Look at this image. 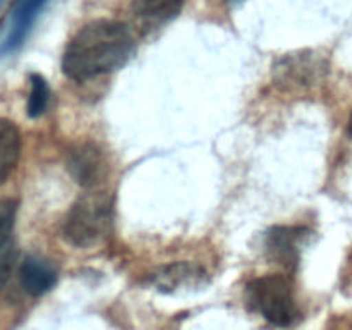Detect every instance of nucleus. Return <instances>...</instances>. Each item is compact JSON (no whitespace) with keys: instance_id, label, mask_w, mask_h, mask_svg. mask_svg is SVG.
<instances>
[{"instance_id":"obj_1","label":"nucleus","mask_w":352,"mask_h":330,"mask_svg":"<svg viewBox=\"0 0 352 330\" xmlns=\"http://www.w3.org/2000/svg\"><path fill=\"white\" fill-rule=\"evenodd\" d=\"M133 50V34L126 24L112 19L91 21L65 47L62 71L74 81H88L122 67Z\"/></svg>"},{"instance_id":"obj_2","label":"nucleus","mask_w":352,"mask_h":330,"mask_svg":"<svg viewBox=\"0 0 352 330\" xmlns=\"http://www.w3.org/2000/svg\"><path fill=\"white\" fill-rule=\"evenodd\" d=\"M112 223V198L107 192H86L69 210L64 237L76 248H91L107 237Z\"/></svg>"},{"instance_id":"obj_3","label":"nucleus","mask_w":352,"mask_h":330,"mask_svg":"<svg viewBox=\"0 0 352 330\" xmlns=\"http://www.w3.org/2000/svg\"><path fill=\"white\" fill-rule=\"evenodd\" d=\"M248 301L265 320L277 327H291L299 311L291 284L282 275H263L253 278L246 287Z\"/></svg>"},{"instance_id":"obj_4","label":"nucleus","mask_w":352,"mask_h":330,"mask_svg":"<svg viewBox=\"0 0 352 330\" xmlns=\"http://www.w3.org/2000/svg\"><path fill=\"white\" fill-rule=\"evenodd\" d=\"M47 2L48 0H14L2 28L0 55L12 54L24 43Z\"/></svg>"},{"instance_id":"obj_5","label":"nucleus","mask_w":352,"mask_h":330,"mask_svg":"<svg viewBox=\"0 0 352 330\" xmlns=\"http://www.w3.org/2000/svg\"><path fill=\"white\" fill-rule=\"evenodd\" d=\"M67 168L81 188L91 189L105 177L107 162L95 143H79L69 151Z\"/></svg>"},{"instance_id":"obj_6","label":"nucleus","mask_w":352,"mask_h":330,"mask_svg":"<svg viewBox=\"0 0 352 330\" xmlns=\"http://www.w3.org/2000/svg\"><path fill=\"white\" fill-rule=\"evenodd\" d=\"M306 236H308V230L305 227H274L267 234V241H265L268 256L284 267L294 268L299 260V248L305 243Z\"/></svg>"},{"instance_id":"obj_7","label":"nucleus","mask_w":352,"mask_h":330,"mask_svg":"<svg viewBox=\"0 0 352 330\" xmlns=\"http://www.w3.org/2000/svg\"><path fill=\"white\" fill-rule=\"evenodd\" d=\"M206 278L205 268L189 261H175V263L160 267L151 277V284L162 292H177L181 289L201 285Z\"/></svg>"},{"instance_id":"obj_8","label":"nucleus","mask_w":352,"mask_h":330,"mask_svg":"<svg viewBox=\"0 0 352 330\" xmlns=\"http://www.w3.org/2000/svg\"><path fill=\"white\" fill-rule=\"evenodd\" d=\"M19 278L23 289L31 296H43L57 282V272L48 261L38 256H26L21 263Z\"/></svg>"},{"instance_id":"obj_9","label":"nucleus","mask_w":352,"mask_h":330,"mask_svg":"<svg viewBox=\"0 0 352 330\" xmlns=\"http://www.w3.org/2000/svg\"><path fill=\"white\" fill-rule=\"evenodd\" d=\"M21 157V131L10 119L0 117V186L16 170Z\"/></svg>"},{"instance_id":"obj_10","label":"nucleus","mask_w":352,"mask_h":330,"mask_svg":"<svg viewBox=\"0 0 352 330\" xmlns=\"http://www.w3.org/2000/svg\"><path fill=\"white\" fill-rule=\"evenodd\" d=\"M184 0H133V14L146 24H162L174 19Z\"/></svg>"},{"instance_id":"obj_11","label":"nucleus","mask_w":352,"mask_h":330,"mask_svg":"<svg viewBox=\"0 0 352 330\" xmlns=\"http://www.w3.org/2000/svg\"><path fill=\"white\" fill-rule=\"evenodd\" d=\"M50 102V88H48L47 79L41 74L30 76V96H28V116L31 119H36L45 113Z\"/></svg>"},{"instance_id":"obj_12","label":"nucleus","mask_w":352,"mask_h":330,"mask_svg":"<svg viewBox=\"0 0 352 330\" xmlns=\"http://www.w3.org/2000/svg\"><path fill=\"white\" fill-rule=\"evenodd\" d=\"M17 213V201L10 198L0 199V250L9 243L14 230Z\"/></svg>"},{"instance_id":"obj_13","label":"nucleus","mask_w":352,"mask_h":330,"mask_svg":"<svg viewBox=\"0 0 352 330\" xmlns=\"http://www.w3.org/2000/svg\"><path fill=\"white\" fill-rule=\"evenodd\" d=\"M14 260H16L14 251H3V253H0V287L9 280L10 274H12Z\"/></svg>"},{"instance_id":"obj_14","label":"nucleus","mask_w":352,"mask_h":330,"mask_svg":"<svg viewBox=\"0 0 352 330\" xmlns=\"http://www.w3.org/2000/svg\"><path fill=\"white\" fill-rule=\"evenodd\" d=\"M347 134L352 138V116L349 117V122H347Z\"/></svg>"},{"instance_id":"obj_15","label":"nucleus","mask_w":352,"mask_h":330,"mask_svg":"<svg viewBox=\"0 0 352 330\" xmlns=\"http://www.w3.org/2000/svg\"><path fill=\"white\" fill-rule=\"evenodd\" d=\"M230 3H237V2H244V0H229Z\"/></svg>"},{"instance_id":"obj_16","label":"nucleus","mask_w":352,"mask_h":330,"mask_svg":"<svg viewBox=\"0 0 352 330\" xmlns=\"http://www.w3.org/2000/svg\"><path fill=\"white\" fill-rule=\"evenodd\" d=\"M2 2H3V0H0V6H2Z\"/></svg>"}]
</instances>
